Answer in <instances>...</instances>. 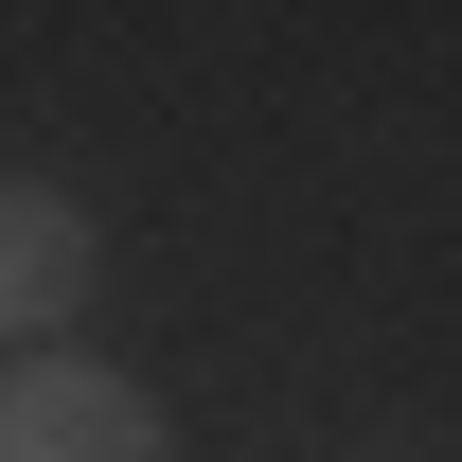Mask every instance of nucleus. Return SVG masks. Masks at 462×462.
I'll use <instances>...</instances> for the list:
<instances>
[{"label": "nucleus", "instance_id": "f257e3e1", "mask_svg": "<svg viewBox=\"0 0 462 462\" xmlns=\"http://www.w3.org/2000/svg\"><path fill=\"white\" fill-rule=\"evenodd\" d=\"M0 462H178V427L107 356H18L0 374Z\"/></svg>", "mask_w": 462, "mask_h": 462}, {"label": "nucleus", "instance_id": "f03ea898", "mask_svg": "<svg viewBox=\"0 0 462 462\" xmlns=\"http://www.w3.org/2000/svg\"><path fill=\"white\" fill-rule=\"evenodd\" d=\"M89 267H107L89 196H54V178H0V338H18V356H54V320L89 302Z\"/></svg>", "mask_w": 462, "mask_h": 462}]
</instances>
